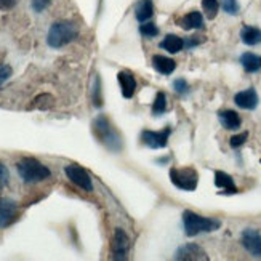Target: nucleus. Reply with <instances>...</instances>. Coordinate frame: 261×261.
I'll return each mask as SVG.
<instances>
[{"instance_id": "f257e3e1", "label": "nucleus", "mask_w": 261, "mask_h": 261, "mask_svg": "<svg viewBox=\"0 0 261 261\" xmlns=\"http://www.w3.org/2000/svg\"><path fill=\"white\" fill-rule=\"evenodd\" d=\"M79 37V28L72 21H58L51 24L47 34V43L51 48H61Z\"/></svg>"}, {"instance_id": "f03ea898", "label": "nucleus", "mask_w": 261, "mask_h": 261, "mask_svg": "<svg viewBox=\"0 0 261 261\" xmlns=\"http://www.w3.org/2000/svg\"><path fill=\"white\" fill-rule=\"evenodd\" d=\"M16 170L24 183H40V181L51 176L50 168L34 157H22L16 164Z\"/></svg>"}, {"instance_id": "7ed1b4c3", "label": "nucleus", "mask_w": 261, "mask_h": 261, "mask_svg": "<svg viewBox=\"0 0 261 261\" xmlns=\"http://www.w3.org/2000/svg\"><path fill=\"white\" fill-rule=\"evenodd\" d=\"M93 133L96 138L103 143L111 151H120L122 149V140L117 130L111 125V122L106 116H98L93 122Z\"/></svg>"}, {"instance_id": "20e7f679", "label": "nucleus", "mask_w": 261, "mask_h": 261, "mask_svg": "<svg viewBox=\"0 0 261 261\" xmlns=\"http://www.w3.org/2000/svg\"><path fill=\"white\" fill-rule=\"evenodd\" d=\"M183 224H185V234L188 237H194L202 232L217 231L221 226V223L218 220L200 217V215L191 212V210H186L183 213Z\"/></svg>"}, {"instance_id": "39448f33", "label": "nucleus", "mask_w": 261, "mask_h": 261, "mask_svg": "<svg viewBox=\"0 0 261 261\" xmlns=\"http://www.w3.org/2000/svg\"><path fill=\"white\" fill-rule=\"evenodd\" d=\"M170 181L181 191H196L199 185V175L194 168H170Z\"/></svg>"}, {"instance_id": "423d86ee", "label": "nucleus", "mask_w": 261, "mask_h": 261, "mask_svg": "<svg viewBox=\"0 0 261 261\" xmlns=\"http://www.w3.org/2000/svg\"><path fill=\"white\" fill-rule=\"evenodd\" d=\"M64 173L66 176L69 178V181L75 186H79L81 189L87 191V192H92L93 191V181L90 178V175L85 172L82 167H79L75 164H71V165H66L64 167Z\"/></svg>"}, {"instance_id": "0eeeda50", "label": "nucleus", "mask_w": 261, "mask_h": 261, "mask_svg": "<svg viewBox=\"0 0 261 261\" xmlns=\"http://www.w3.org/2000/svg\"><path fill=\"white\" fill-rule=\"evenodd\" d=\"M111 250H112V259H127V255H128V250H130V239H128V236L127 232L117 228L114 231V237H112V247H111Z\"/></svg>"}, {"instance_id": "6e6552de", "label": "nucleus", "mask_w": 261, "mask_h": 261, "mask_svg": "<svg viewBox=\"0 0 261 261\" xmlns=\"http://www.w3.org/2000/svg\"><path fill=\"white\" fill-rule=\"evenodd\" d=\"M172 135V128L167 127L162 132H152V130H144L141 133V141L151 149H162L168 144V138Z\"/></svg>"}, {"instance_id": "1a4fd4ad", "label": "nucleus", "mask_w": 261, "mask_h": 261, "mask_svg": "<svg viewBox=\"0 0 261 261\" xmlns=\"http://www.w3.org/2000/svg\"><path fill=\"white\" fill-rule=\"evenodd\" d=\"M175 259L181 261H199V259H208L205 250L197 244H188L178 248V252L175 255Z\"/></svg>"}, {"instance_id": "9d476101", "label": "nucleus", "mask_w": 261, "mask_h": 261, "mask_svg": "<svg viewBox=\"0 0 261 261\" xmlns=\"http://www.w3.org/2000/svg\"><path fill=\"white\" fill-rule=\"evenodd\" d=\"M242 245L248 253L261 258V232L256 229H245L242 232Z\"/></svg>"}, {"instance_id": "9b49d317", "label": "nucleus", "mask_w": 261, "mask_h": 261, "mask_svg": "<svg viewBox=\"0 0 261 261\" xmlns=\"http://www.w3.org/2000/svg\"><path fill=\"white\" fill-rule=\"evenodd\" d=\"M18 205L10 199H0V229L7 228L16 220Z\"/></svg>"}, {"instance_id": "f8f14e48", "label": "nucleus", "mask_w": 261, "mask_h": 261, "mask_svg": "<svg viewBox=\"0 0 261 261\" xmlns=\"http://www.w3.org/2000/svg\"><path fill=\"white\" fill-rule=\"evenodd\" d=\"M234 103L239 106L241 109H247V111H253L258 103H259V98L255 88H247L244 92H239L234 96Z\"/></svg>"}, {"instance_id": "ddd939ff", "label": "nucleus", "mask_w": 261, "mask_h": 261, "mask_svg": "<svg viewBox=\"0 0 261 261\" xmlns=\"http://www.w3.org/2000/svg\"><path fill=\"white\" fill-rule=\"evenodd\" d=\"M117 81L120 85V92L123 95V98H133L135 92H136V81L130 71H120L117 74Z\"/></svg>"}, {"instance_id": "4468645a", "label": "nucleus", "mask_w": 261, "mask_h": 261, "mask_svg": "<svg viewBox=\"0 0 261 261\" xmlns=\"http://www.w3.org/2000/svg\"><path fill=\"white\" fill-rule=\"evenodd\" d=\"M215 186L223 189V194H237V186L234 185L232 176H229L224 172H215Z\"/></svg>"}, {"instance_id": "2eb2a0df", "label": "nucleus", "mask_w": 261, "mask_h": 261, "mask_svg": "<svg viewBox=\"0 0 261 261\" xmlns=\"http://www.w3.org/2000/svg\"><path fill=\"white\" fill-rule=\"evenodd\" d=\"M218 119H220L221 125L226 130H237V128L241 127V123H242L241 116L237 114L236 111H231V109L218 112Z\"/></svg>"}, {"instance_id": "dca6fc26", "label": "nucleus", "mask_w": 261, "mask_h": 261, "mask_svg": "<svg viewBox=\"0 0 261 261\" xmlns=\"http://www.w3.org/2000/svg\"><path fill=\"white\" fill-rule=\"evenodd\" d=\"M152 66L154 69L159 72V74H164V75H170L176 67V63L173 60L167 58V56H162V55H155L152 56Z\"/></svg>"}, {"instance_id": "f3484780", "label": "nucleus", "mask_w": 261, "mask_h": 261, "mask_svg": "<svg viewBox=\"0 0 261 261\" xmlns=\"http://www.w3.org/2000/svg\"><path fill=\"white\" fill-rule=\"evenodd\" d=\"M135 15L136 19L140 22L144 21H149L154 15V5H152V0H140L138 5L135 8Z\"/></svg>"}, {"instance_id": "a211bd4d", "label": "nucleus", "mask_w": 261, "mask_h": 261, "mask_svg": "<svg viewBox=\"0 0 261 261\" xmlns=\"http://www.w3.org/2000/svg\"><path fill=\"white\" fill-rule=\"evenodd\" d=\"M161 48H164L168 53H178L185 48V40L175 36V34H168V36H165V39L161 42Z\"/></svg>"}, {"instance_id": "6ab92c4d", "label": "nucleus", "mask_w": 261, "mask_h": 261, "mask_svg": "<svg viewBox=\"0 0 261 261\" xmlns=\"http://www.w3.org/2000/svg\"><path fill=\"white\" fill-rule=\"evenodd\" d=\"M241 39L245 45H259L261 43V29L253 26H244L241 31Z\"/></svg>"}, {"instance_id": "aec40b11", "label": "nucleus", "mask_w": 261, "mask_h": 261, "mask_svg": "<svg viewBox=\"0 0 261 261\" xmlns=\"http://www.w3.org/2000/svg\"><path fill=\"white\" fill-rule=\"evenodd\" d=\"M181 28L191 31V29H202L203 28V18L199 11H191L183 19H181Z\"/></svg>"}, {"instance_id": "412c9836", "label": "nucleus", "mask_w": 261, "mask_h": 261, "mask_svg": "<svg viewBox=\"0 0 261 261\" xmlns=\"http://www.w3.org/2000/svg\"><path fill=\"white\" fill-rule=\"evenodd\" d=\"M241 63L247 72H256L261 67V58H258L253 53H244L241 56Z\"/></svg>"}, {"instance_id": "4be33fe9", "label": "nucleus", "mask_w": 261, "mask_h": 261, "mask_svg": "<svg viewBox=\"0 0 261 261\" xmlns=\"http://www.w3.org/2000/svg\"><path fill=\"white\" fill-rule=\"evenodd\" d=\"M53 105H55L53 96H51V95H48V93H43V95H39L36 99H34V103L31 105V109L47 111V109H50Z\"/></svg>"}, {"instance_id": "5701e85b", "label": "nucleus", "mask_w": 261, "mask_h": 261, "mask_svg": "<svg viewBox=\"0 0 261 261\" xmlns=\"http://www.w3.org/2000/svg\"><path fill=\"white\" fill-rule=\"evenodd\" d=\"M165 111H167V96H165L164 92H159L155 95L154 105H152V114L154 116H162Z\"/></svg>"}, {"instance_id": "b1692460", "label": "nucleus", "mask_w": 261, "mask_h": 261, "mask_svg": "<svg viewBox=\"0 0 261 261\" xmlns=\"http://www.w3.org/2000/svg\"><path fill=\"white\" fill-rule=\"evenodd\" d=\"M202 7H203V11H205V15L208 19H213L218 13V0H202Z\"/></svg>"}, {"instance_id": "393cba45", "label": "nucleus", "mask_w": 261, "mask_h": 261, "mask_svg": "<svg viewBox=\"0 0 261 261\" xmlns=\"http://www.w3.org/2000/svg\"><path fill=\"white\" fill-rule=\"evenodd\" d=\"M140 32L143 34L144 37L152 39V37H155L157 34H159V28L154 24V22H151V21H144L143 24L140 26Z\"/></svg>"}, {"instance_id": "a878e982", "label": "nucleus", "mask_w": 261, "mask_h": 261, "mask_svg": "<svg viewBox=\"0 0 261 261\" xmlns=\"http://www.w3.org/2000/svg\"><path fill=\"white\" fill-rule=\"evenodd\" d=\"M93 105L96 108L103 106V98H101V81L99 77H95V85H93Z\"/></svg>"}, {"instance_id": "bb28decb", "label": "nucleus", "mask_w": 261, "mask_h": 261, "mask_svg": "<svg viewBox=\"0 0 261 261\" xmlns=\"http://www.w3.org/2000/svg\"><path fill=\"white\" fill-rule=\"evenodd\" d=\"M223 8H224L226 13H229V15H237V13H239V4H237V0H224Z\"/></svg>"}, {"instance_id": "cd10ccee", "label": "nucleus", "mask_w": 261, "mask_h": 261, "mask_svg": "<svg viewBox=\"0 0 261 261\" xmlns=\"http://www.w3.org/2000/svg\"><path fill=\"white\" fill-rule=\"evenodd\" d=\"M247 138H248V133H247V132L239 133V135L232 136L231 141H229V144H231V147H234V149H237V147H241V146L247 141Z\"/></svg>"}, {"instance_id": "c85d7f7f", "label": "nucleus", "mask_w": 261, "mask_h": 261, "mask_svg": "<svg viewBox=\"0 0 261 261\" xmlns=\"http://www.w3.org/2000/svg\"><path fill=\"white\" fill-rule=\"evenodd\" d=\"M173 88H175V92L179 93V95H185L189 92V85L188 82L185 81V79H176V81L173 82Z\"/></svg>"}, {"instance_id": "c756f323", "label": "nucleus", "mask_w": 261, "mask_h": 261, "mask_svg": "<svg viewBox=\"0 0 261 261\" xmlns=\"http://www.w3.org/2000/svg\"><path fill=\"white\" fill-rule=\"evenodd\" d=\"M11 74H13V71H11V67L8 64H0V87L8 81Z\"/></svg>"}, {"instance_id": "7c9ffc66", "label": "nucleus", "mask_w": 261, "mask_h": 261, "mask_svg": "<svg viewBox=\"0 0 261 261\" xmlns=\"http://www.w3.org/2000/svg\"><path fill=\"white\" fill-rule=\"evenodd\" d=\"M8 179H10L8 168L2 162H0V191H2L8 185Z\"/></svg>"}, {"instance_id": "2f4dec72", "label": "nucleus", "mask_w": 261, "mask_h": 261, "mask_svg": "<svg viewBox=\"0 0 261 261\" xmlns=\"http://www.w3.org/2000/svg\"><path fill=\"white\" fill-rule=\"evenodd\" d=\"M50 0H32L31 5H32V10L36 11V13H42V11L48 7Z\"/></svg>"}, {"instance_id": "473e14b6", "label": "nucleus", "mask_w": 261, "mask_h": 261, "mask_svg": "<svg viewBox=\"0 0 261 261\" xmlns=\"http://www.w3.org/2000/svg\"><path fill=\"white\" fill-rule=\"evenodd\" d=\"M16 0H0V10H8L15 5Z\"/></svg>"}]
</instances>
